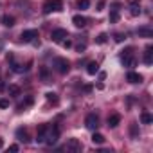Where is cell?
<instances>
[{
	"mask_svg": "<svg viewBox=\"0 0 153 153\" xmlns=\"http://www.w3.org/2000/svg\"><path fill=\"white\" fill-rule=\"evenodd\" d=\"M58 139H59V128H58L56 124L49 126V128H47V135H45V144L54 146V144L58 142Z\"/></svg>",
	"mask_w": 153,
	"mask_h": 153,
	"instance_id": "6da1fadb",
	"label": "cell"
},
{
	"mask_svg": "<svg viewBox=\"0 0 153 153\" xmlns=\"http://www.w3.org/2000/svg\"><path fill=\"white\" fill-rule=\"evenodd\" d=\"M51 11H63V2L61 0H49V2L43 6V13L49 15Z\"/></svg>",
	"mask_w": 153,
	"mask_h": 153,
	"instance_id": "7a4b0ae2",
	"label": "cell"
},
{
	"mask_svg": "<svg viewBox=\"0 0 153 153\" xmlns=\"http://www.w3.org/2000/svg\"><path fill=\"white\" fill-rule=\"evenodd\" d=\"M54 67H56V70H58L59 74H67V72L70 70V63H68L65 58H56V59H54Z\"/></svg>",
	"mask_w": 153,
	"mask_h": 153,
	"instance_id": "3957f363",
	"label": "cell"
},
{
	"mask_svg": "<svg viewBox=\"0 0 153 153\" xmlns=\"http://www.w3.org/2000/svg\"><path fill=\"white\" fill-rule=\"evenodd\" d=\"M65 38H68V33H67L65 29H54V31L51 33V40H52L54 43H61Z\"/></svg>",
	"mask_w": 153,
	"mask_h": 153,
	"instance_id": "277c9868",
	"label": "cell"
},
{
	"mask_svg": "<svg viewBox=\"0 0 153 153\" xmlns=\"http://www.w3.org/2000/svg\"><path fill=\"white\" fill-rule=\"evenodd\" d=\"M85 126H87L88 130H97V126H99V117H97L96 114H88L87 119H85Z\"/></svg>",
	"mask_w": 153,
	"mask_h": 153,
	"instance_id": "5b68a950",
	"label": "cell"
},
{
	"mask_svg": "<svg viewBox=\"0 0 153 153\" xmlns=\"http://www.w3.org/2000/svg\"><path fill=\"white\" fill-rule=\"evenodd\" d=\"M65 151H70V153L81 151V142H79L78 139H70V140L67 142V146H65Z\"/></svg>",
	"mask_w": 153,
	"mask_h": 153,
	"instance_id": "8992f818",
	"label": "cell"
},
{
	"mask_svg": "<svg viewBox=\"0 0 153 153\" xmlns=\"http://www.w3.org/2000/svg\"><path fill=\"white\" fill-rule=\"evenodd\" d=\"M20 38H22V42H25V43L34 42V38H38V31H36V29H27V31L22 33Z\"/></svg>",
	"mask_w": 153,
	"mask_h": 153,
	"instance_id": "52a82bcc",
	"label": "cell"
},
{
	"mask_svg": "<svg viewBox=\"0 0 153 153\" xmlns=\"http://www.w3.org/2000/svg\"><path fill=\"white\" fill-rule=\"evenodd\" d=\"M128 4H130L131 16H139L140 15V0H128Z\"/></svg>",
	"mask_w": 153,
	"mask_h": 153,
	"instance_id": "ba28073f",
	"label": "cell"
},
{
	"mask_svg": "<svg viewBox=\"0 0 153 153\" xmlns=\"http://www.w3.org/2000/svg\"><path fill=\"white\" fill-rule=\"evenodd\" d=\"M121 59H123V65H124V67H128V68H131V67H135V65H137V59L133 58V54H131V52H130V54L121 56Z\"/></svg>",
	"mask_w": 153,
	"mask_h": 153,
	"instance_id": "9c48e42d",
	"label": "cell"
},
{
	"mask_svg": "<svg viewBox=\"0 0 153 153\" xmlns=\"http://www.w3.org/2000/svg\"><path fill=\"white\" fill-rule=\"evenodd\" d=\"M47 128L49 124H42L36 131V142H45V135H47Z\"/></svg>",
	"mask_w": 153,
	"mask_h": 153,
	"instance_id": "30bf717a",
	"label": "cell"
},
{
	"mask_svg": "<svg viewBox=\"0 0 153 153\" xmlns=\"http://www.w3.org/2000/svg\"><path fill=\"white\" fill-rule=\"evenodd\" d=\"M126 79H128L130 83H133V85H135V83H142V76L131 70V72H128V74H126Z\"/></svg>",
	"mask_w": 153,
	"mask_h": 153,
	"instance_id": "8fae6325",
	"label": "cell"
},
{
	"mask_svg": "<svg viewBox=\"0 0 153 153\" xmlns=\"http://www.w3.org/2000/svg\"><path fill=\"white\" fill-rule=\"evenodd\" d=\"M119 123H121V115H119V114H112V115H108V128H117Z\"/></svg>",
	"mask_w": 153,
	"mask_h": 153,
	"instance_id": "7c38bea8",
	"label": "cell"
},
{
	"mask_svg": "<svg viewBox=\"0 0 153 153\" xmlns=\"http://www.w3.org/2000/svg\"><path fill=\"white\" fill-rule=\"evenodd\" d=\"M144 63L146 65H151L153 63V47L151 45H148L146 51H144Z\"/></svg>",
	"mask_w": 153,
	"mask_h": 153,
	"instance_id": "4fadbf2b",
	"label": "cell"
},
{
	"mask_svg": "<svg viewBox=\"0 0 153 153\" xmlns=\"http://www.w3.org/2000/svg\"><path fill=\"white\" fill-rule=\"evenodd\" d=\"M72 24L76 27H85L87 25V18L81 16V15H76V16H72Z\"/></svg>",
	"mask_w": 153,
	"mask_h": 153,
	"instance_id": "5bb4252c",
	"label": "cell"
},
{
	"mask_svg": "<svg viewBox=\"0 0 153 153\" xmlns=\"http://www.w3.org/2000/svg\"><path fill=\"white\" fill-rule=\"evenodd\" d=\"M16 137H18V140H22V142H29V133H27L25 128H18V130H16Z\"/></svg>",
	"mask_w": 153,
	"mask_h": 153,
	"instance_id": "9a60e30c",
	"label": "cell"
},
{
	"mask_svg": "<svg viewBox=\"0 0 153 153\" xmlns=\"http://www.w3.org/2000/svg\"><path fill=\"white\" fill-rule=\"evenodd\" d=\"M0 22H2V25H6V27H13V25H15V16L4 15L2 18H0Z\"/></svg>",
	"mask_w": 153,
	"mask_h": 153,
	"instance_id": "2e32d148",
	"label": "cell"
},
{
	"mask_svg": "<svg viewBox=\"0 0 153 153\" xmlns=\"http://www.w3.org/2000/svg\"><path fill=\"white\" fill-rule=\"evenodd\" d=\"M139 36H144V38H151L153 36V29L151 27H139Z\"/></svg>",
	"mask_w": 153,
	"mask_h": 153,
	"instance_id": "e0dca14e",
	"label": "cell"
},
{
	"mask_svg": "<svg viewBox=\"0 0 153 153\" xmlns=\"http://www.w3.org/2000/svg\"><path fill=\"white\" fill-rule=\"evenodd\" d=\"M87 72H88L90 76L97 74V72H99V63H97V61H90V63H88V67H87Z\"/></svg>",
	"mask_w": 153,
	"mask_h": 153,
	"instance_id": "ac0fdd59",
	"label": "cell"
},
{
	"mask_svg": "<svg viewBox=\"0 0 153 153\" xmlns=\"http://www.w3.org/2000/svg\"><path fill=\"white\" fill-rule=\"evenodd\" d=\"M140 121H142V124H151L153 123V115L149 112H142L140 114Z\"/></svg>",
	"mask_w": 153,
	"mask_h": 153,
	"instance_id": "d6986e66",
	"label": "cell"
},
{
	"mask_svg": "<svg viewBox=\"0 0 153 153\" xmlns=\"http://www.w3.org/2000/svg\"><path fill=\"white\" fill-rule=\"evenodd\" d=\"M45 97H47V101H49V103H52V105H58V103H59L58 94H54V92H47V94H45Z\"/></svg>",
	"mask_w": 153,
	"mask_h": 153,
	"instance_id": "ffe728a7",
	"label": "cell"
},
{
	"mask_svg": "<svg viewBox=\"0 0 153 153\" xmlns=\"http://www.w3.org/2000/svg\"><path fill=\"white\" fill-rule=\"evenodd\" d=\"M92 142L94 144H103L105 142V135L103 133H94L92 135Z\"/></svg>",
	"mask_w": 153,
	"mask_h": 153,
	"instance_id": "44dd1931",
	"label": "cell"
},
{
	"mask_svg": "<svg viewBox=\"0 0 153 153\" xmlns=\"http://www.w3.org/2000/svg\"><path fill=\"white\" fill-rule=\"evenodd\" d=\"M7 92H9V96H13V97H16V96H20V88H18L16 85H9V88H7Z\"/></svg>",
	"mask_w": 153,
	"mask_h": 153,
	"instance_id": "7402d4cb",
	"label": "cell"
},
{
	"mask_svg": "<svg viewBox=\"0 0 153 153\" xmlns=\"http://www.w3.org/2000/svg\"><path fill=\"white\" fill-rule=\"evenodd\" d=\"M90 6V0H78V7L79 9H88Z\"/></svg>",
	"mask_w": 153,
	"mask_h": 153,
	"instance_id": "603a6c76",
	"label": "cell"
},
{
	"mask_svg": "<svg viewBox=\"0 0 153 153\" xmlns=\"http://www.w3.org/2000/svg\"><path fill=\"white\" fill-rule=\"evenodd\" d=\"M117 20H119V11H117V9H112V13H110V22L115 24Z\"/></svg>",
	"mask_w": 153,
	"mask_h": 153,
	"instance_id": "cb8c5ba5",
	"label": "cell"
},
{
	"mask_svg": "<svg viewBox=\"0 0 153 153\" xmlns=\"http://www.w3.org/2000/svg\"><path fill=\"white\" fill-rule=\"evenodd\" d=\"M106 38H108V36H106L105 33H101V34H99V36L96 38V43H99V45H103V43H106Z\"/></svg>",
	"mask_w": 153,
	"mask_h": 153,
	"instance_id": "d4e9b609",
	"label": "cell"
},
{
	"mask_svg": "<svg viewBox=\"0 0 153 153\" xmlns=\"http://www.w3.org/2000/svg\"><path fill=\"white\" fill-rule=\"evenodd\" d=\"M130 133H131V137H139V131H137V124H131V126H130Z\"/></svg>",
	"mask_w": 153,
	"mask_h": 153,
	"instance_id": "484cf974",
	"label": "cell"
},
{
	"mask_svg": "<svg viewBox=\"0 0 153 153\" xmlns=\"http://www.w3.org/2000/svg\"><path fill=\"white\" fill-rule=\"evenodd\" d=\"M61 45H63V47H65V49H68V47H72V42H70V40H68V38H65V40H63V42H61Z\"/></svg>",
	"mask_w": 153,
	"mask_h": 153,
	"instance_id": "4316f807",
	"label": "cell"
},
{
	"mask_svg": "<svg viewBox=\"0 0 153 153\" xmlns=\"http://www.w3.org/2000/svg\"><path fill=\"white\" fill-rule=\"evenodd\" d=\"M9 106V101L7 99H0V108H7Z\"/></svg>",
	"mask_w": 153,
	"mask_h": 153,
	"instance_id": "83f0119b",
	"label": "cell"
},
{
	"mask_svg": "<svg viewBox=\"0 0 153 153\" xmlns=\"http://www.w3.org/2000/svg\"><path fill=\"white\" fill-rule=\"evenodd\" d=\"M124 38H126V36H124V34H121V33H119V34H115V42H119V43H121Z\"/></svg>",
	"mask_w": 153,
	"mask_h": 153,
	"instance_id": "f1b7e54d",
	"label": "cell"
},
{
	"mask_svg": "<svg viewBox=\"0 0 153 153\" xmlns=\"http://www.w3.org/2000/svg\"><path fill=\"white\" fill-rule=\"evenodd\" d=\"M47 76H49V72H47V68L43 67V68H42V78H43V79H47Z\"/></svg>",
	"mask_w": 153,
	"mask_h": 153,
	"instance_id": "f546056e",
	"label": "cell"
},
{
	"mask_svg": "<svg viewBox=\"0 0 153 153\" xmlns=\"http://www.w3.org/2000/svg\"><path fill=\"white\" fill-rule=\"evenodd\" d=\"M18 149H20V148H18L16 144H13V146H9V151H13V153H16Z\"/></svg>",
	"mask_w": 153,
	"mask_h": 153,
	"instance_id": "4dcf8cb0",
	"label": "cell"
},
{
	"mask_svg": "<svg viewBox=\"0 0 153 153\" xmlns=\"http://www.w3.org/2000/svg\"><path fill=\"white\" fill-rule=\"evenodd\" d=\"M85 49H87V45H85V43H81V45H78V52H83Z\"/></svg>",
	"mask_w": 153,
	"mask_h": 153,
	"instance_id": "1f68e13d",
	"label": "cell"
},
{
	"mask_svg": "<svg viewBox=\"0 0 153 153\" xmlns=\"http://www.w3.org/2000/svg\"><path fill=\"white\" fill-rule=\"evenodd\" d=\"M2 146H4V140H2V139H0V148H2Z\"/></svg>",
	"mask_w": 153,
	"mask_h": 153,
	"instance_id": "d6a6232c",
	"label": "cell"
}]
</instances>
